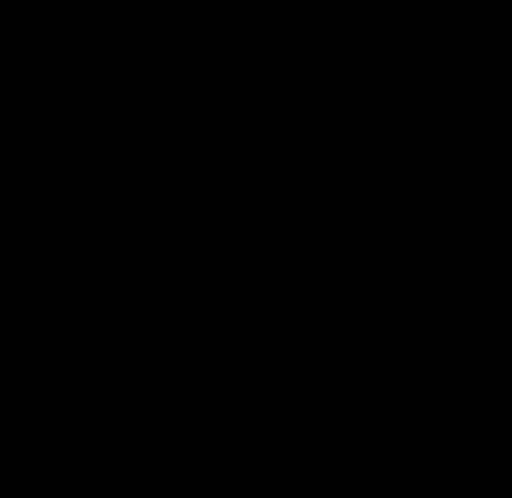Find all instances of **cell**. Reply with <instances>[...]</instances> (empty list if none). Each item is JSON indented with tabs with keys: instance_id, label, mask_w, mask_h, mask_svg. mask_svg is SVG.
I'll return each instance as SVG.
<instances>
[]
</instances>
